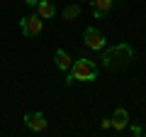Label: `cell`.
Instances as JSON below:
<instances>
[{
  "instance_id": "1",
  "label": "cell",
  "mask_w": 146,
  "mask_h": 137,
  "mask_svg": "<svg viewBox=\"0 0 146 137\" xmlns=\"http://www.w3.org/2000/svg\"><path fill=\"white\" fill-rule=\"evenodd\" d=\"M102 56H100V61H102L105 68H110V71H115V68H124L129 66L131 61H134V47L127 42H119L115 44V47H107L102 49Z\"/></svg>"
},
{
  "instance_id": "2",
  "label": "cell",
  "mask_w": 146,
  "mask_h": 137,
  "mask_svg": "<svg viewBox=\"0 0 146 137\" xmlns=\"http://www.w3.org/2000/svg\"><path fill=\"white\" fill-rule=\"evenodd\" d=\"M95 79H98V64H95L93 59L83 56V59H78V61H73L66 83L71 86L73 81H95Z\"/></svg>"
},
{
  "instance_id": "3",
  "label": "cell",
  "mask_w": 146,
  "mask_h": 137,
  "mask_svg": "<svg viewBox=\"0 0 146 137\" xmlns=\"http://www.w3.org/2000/svg\"><path fill=\"white\" fill-rule=\"evenodd\" d=\"M44 30V20L39 15H27L20 20V32L25 37H39Z\"/></svg>"
},
{
  "instance_id": "4",
  "label": "cell",
  "mask_w": 146,
  "mask_h": 137,
  "mask_svg": "<svg viewBox=\"0 0 146 137\" xmlns=\"http://www.w3.org/2000/svg\"><path fill=\"white\" fill-rule=\"evenodd\" d=\"M83 39H85V44H88V49H93V52H102L105 49V34L98 27H85Z\"/></svg>"
},
{
  "instance_id": "5",
  "label": "cell",
  "mask_w": 146,
  "mask_h": 137,
  "mask_svg": "<svg viewBox=\"0 0 146 137\" xmlns=\"http://www.w3.org/2000/svg\"><path fill=\"white\" fill-rule=\"evenodd\" d=\"M25 125L29 127L32 132H44L46 130V118L42 113H27L25 115Z\"/></svg>"
},
{
  "instance_id": "6",
  "label": "cell",
  "mask_w": 146,
  "mask_h": 137,
  "mask_svg": "<svg viewBox=\"0 0 146 137\" xmlns=\"http://www.w3.org/2000/svg\"><path fill=\"white\" fill-rule=\"evenodd\" d=\"M110 122H112V130H124V127H129V113L124 110V108H115V113H112V118H110Z\"/></svg>"
},
{
  "instance_id": "7",
  "label": "cell",
  "mask_w": 146,
  "mask_h": 137,
  "mask_svg": "<svg viewBox=\"0 0 146 137\" xmlns=\"http://www.w3.org/2000/svg\"><path fill=\"white\" fill-rule=\"evenodd\" d=\"M54 64H56V68H61L63 74H68V71H71V66H73L68 52H63V49H56V54H54Z\"/></svg>"
},
{
  "instance_id": "8",
  "label": "cell",
  "mask_w": 146,
  "mask_h": 137,
  "mask_svg": "<svg viewBox=\"0 0 146 137\" xmlns=\"http://www.w3.org/2000/svg\"><path fill=\"white\" fill-rule=\"evenodd\" d=\"M36 15L42 17V20H49V17H54L56 15V7H54V3L51 0H39V3H36Z\"/></svg>"
},
{
  "instance_id": "9",
  "label": "cell",
  "mask_w": 146,
  "mask_h": 137,
  "mask_svg": "<svg viewBox=\"0 0 146 137\" xmlns=\"http://www.w3.org/2000/svg\"><path fill=\"white\" fill-rule=\"evenodd\" d=\"M112 10V0H93V17H105Z\"/></svg>"
},
{
  "instance_id": "10",
  "label": "cell",
  "mask_w": 146,
  "mask_h": 137,
  "mask_svg": "<svg viewBox=\"0 0 146 137\" xmlns=\"http://www.w3.org/2000/svg\"><path fill=\"white\" fill-rule=\"evenodd\" d=\"M78 15H80V7H78V5H68V7H63V20H76Z\"/></svg>"
},
{
  "instance_id": "11",
  "label": "cell",
  "mask_w": 146,
  "mask_h": 137,
  "mask_svg": "<svg viewBox=\"0 0 146 137\" xmlns=\"http://www.w3.org/2000/svg\"><path fill=\"white\" fill-rule=\"evenodd\" d=\"M129 132H131L134 137H141V135H144V127H139V125H131V127H129Z\"/></svg>"
},
{
  "instance_id": "12",
  "label": "cell",
  "mask_w": 146,
  "mask_h": 137,
  "mask_svg": "<svg viewBox=\"0 0 146 137\" xmlns=\"http://www.w3.org/2000/svg\"><path fill=\"white\" fill-rule=\"evenodd\" d=\"M100 125H102V130H112V122H110V118H102V122H100Z\"/></svg>"
},
{
  "instance_id": "13",
  "label": "cell",
  "mask_w": 146,
  "mask_h": 137,
  "mask_svg": "<svg viewBox=\"0 0 146 137\" xmlns=\"http://www.w3.org/2000/svg\"><path fill=\"white\" fill-rule=\"evenodd\" d=\"M36 3H39V0H27V5H32V7H36Z\"/></svg>"
},
{
  "instance_id": "14",
  "label": "cell",
  "mask_w": 146,
  "mask_h": 137,
  "mask_svg": "<svg viewBox=\"0 0 146 137\" xmlns=\"http://www.w3.org/2000/svg\"><path fill=\"white\" fill-rule=\"evenodd\" d=\"M144 135H146V130H144Z\"/></svg>"
}]
</instances>
